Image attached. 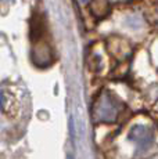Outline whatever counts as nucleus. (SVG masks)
Masks as SVG:
<instances>
[{"label": "nucleus", "mask_w": 158, "mask_h": 159, "mask_svg": "<svg viewBox=\"0 0 158 159\" xmlns=\"http://www.w3.org/2000/svg\"><path fill=\"white\" fill-rule=\"evenodd\" d=\"M95 118L100 122H111L117 118L118 107L110 96H101L93 109Z\"/></svg>", "instance_id": "nucleus-1"}, {"label": "nucleus", "mask_w": 158, "mask_h": 159, "mask_svg": "<svg viewBox=\"0 0 158 159\" xmlns=\"http://www.w3.org/2000/svg\"><path fill=\"white\" fill-rule=\"evenodd\" d=\"M129 139L137 144L140 149H148L154 144V134L153 130L144 126H135L129 133Z\"/></svg>", "instance_id": "nucleus-2"}]
</instances>
